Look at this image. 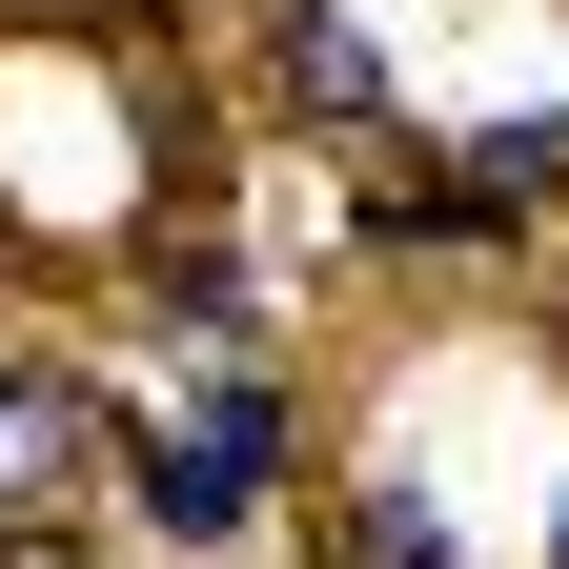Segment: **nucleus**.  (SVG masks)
<instances>
[{"mask_svg":"<svg viewBox=\"0 0 569 569\" xmlns=\"http://www.w3.org/2000/svg\"><path fill=\"white\" fill-rule=\"evenodd\" d=\"M122 468H142V529H183V549H224V529L264 509V488H244L224 448H203V427H142V448H122Z\"/></svg>","mask_w":569,"mask_h":569,"instance_id":"3","label":"nucleus"},{"mask_svg":"<svg viewBox=\"0 0 569 569\" xmlns=\"http://www.w3.org/2000/svg\"><path fill=\"white\" fill-rule=\"evenodd\" d=\"M102 468V407L41 367V346H0V509H61V488Z\"/></svg>","mask_w":569,"mask_h":569,"instance_id":"1","label":"nucleus"},{"mask_svg":"<svg viewBox=\"0 0 569 569\" xmlns=\"http://www.w3.org/2000/svg\"><path fill=\"white\" fill-rule=\"evenodd\" d=\"M326 569H468V549H448V509H427V488H346Z\"/></svg>","mask_w":569,"mask_h":569,"instance_id":"5","label":"nucleus"},{"mask_svg":"<svg viewBox=\"0 0 569 569\" xmlns=\"http://www.w3.org/2000/svg\"><path fill=\"white\" fill-rule=\"evenodd\" d=\"M0 569H82V549H41V529H21V549H0Z\"/></svg>","mask_w":569,"mask_h":569,"instance_id":"6","label":"nucleus"},{"mask_svg":"<svg viewBox=\"0 0 569 569\" xmlns=\"http://www.w3.org/2000/svg\"><path fill=\"white\" fill-rule=\"evenodd\" d=\"M549 569H569V529H549Z\"/></svg>","mask_w":569,"mask_h":569,"instance_id":"7","label":"nucleus"},{"mask_svg":"<svg viewBox=\"0 0 569 569\" xmlns=\"http://www.w3.org/2000/svg\"><path fill=\"white\" fill-rule=\"evenodd\" d=\"M448 203H468V224H529V203H569V122H488L468 163H448Z\"/></svg>","mask_w":569,"mask_h":569,"instance_id":"4","label":"nucleus"},{"mask_svg":"<svg viewBox=\"0 0 569 569\" xmlns=\"http://www.w3.org/2000/svg\"><path fill=\"white\" fill-rule=\"evenodd\" d=\"M264 61H284L306 122H387V41L346 21V0H264Z\"/></svg>","mask_w":569,"mask_h":569,"instance_id":"2","label":"nucleus"}]
</instances>
